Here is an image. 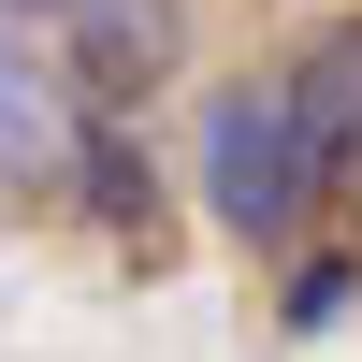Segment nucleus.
<instances>
[{"instance_id": "1", "label": "nucleus", "mask_w": 362, "mask_h": 362, "mask_svg": "<svg viewBox=\"0 0 362 362\" xmlns=\"http://www.w3.org/2000/svg\"><path fill=\"white\" fill-rule=\"evenodd\" d=\"M189 174H203V218H218L247 261H290L319 218H334V145H319L305 102H290V58H276V73H218V87H203Z\"/></svg>"}, {"instance_id": "2", "label": "nucleus", "mask_w": 362, "mask_h": 362, "mask_svg": "<svg viewBox=\"0 0 362 362\" xmlns=\"http://www.w3.org/2000/svg\"><path fill=\"white\" fill-rule=\"evenodd\" d=\"M87 131H102V102L73 87V58L29 15H0V203H15V218H73Z\"/></svg>"}, {"instance_id": "3", "label": "nucleus", "mask_w": 362, "mask_h": 362, "mask_svg": "<svg viewBox=\"0 0 362 362\" xmlns=\"http://www.w3.org/2000/svg\"><path fill=\"white\" fill-rule=\"evenodd\" d=\"M58 58H73V87L102 116H145L189 73V15H174V0H73V15H58Z\"/></svg>"}, {"instance_id": "4", "label": "nucleus", "mask_w": 362, "mask_h": 362, "mask_svg": "<svg viewBox=\"0 0 362 362\" xmlns=\"http://www.w3.org/2000/svg\"><path fill=\"white\" fill-rule=\"evenodd\" d=\"M73 218L102 232V247L160 261V232H174V189H160V145H145V116H102V131H87V174H73Z\"/></svg>"}, {"instance_id": "5", "label": "nucleus", "mask_w": 362, "mask_h": 362, "mask_svg": "<svg viewBox=\"0 0 362 362\" xmlns=\"http://www.w3.org/2000/svg\"><path fill=\"white\" fill-rule=\"evenodd\" d=\"M348 305H362V247H348V232H334V247L305 232V247L276 261V334H334Z\"/></svg>"}, {"instance_id": "6", "label": "nucleus", "mask_w": 362, "mask_h": 362, "mask_svg": "<svg viewBox=\"0 0 362 362\" xmlns=\"http://www.w3.org/2000/svg\"><path fill=\"white\" fill-rule=\"evenodd\" d=\"M290 102H305V131H319V145H348V131H362V15H334L305 58H290Z\"/></svg>"}, {"instance_id": "7", "label": "nucleus", "mask_w": 362, "mask_h": 362, "mask_svg": "<svg viewBox=\"0 0 362 362\" xmlns=\"http://www.w3.org/2000/svg\"><path fill=\"white\" fill-rule=\"evenodd\" d=\"M334 232H348V247H362V131L334 145Z\"/></svg>"}, {"instance_id": "8", "label": "nucleus", "mask_w": 362, "mask_h": 362, "mask_svg": "<svg viewBox=\"0 0 362 362\" xmlns=\"http://www.w3.org/2000/svg\"><path fill=\"white\" fill-rule=\"evenodd\" d=\"M0 15H73V0H0Z\"/></svg>"}]
</instances>
